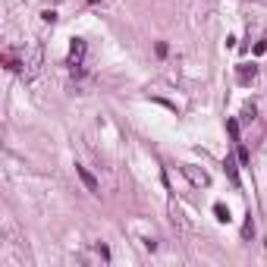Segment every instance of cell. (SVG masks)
<instances>
[{
    "mask_svg": "<svg viewBox=\"0 0 267 267\" xmlns=\"http://www.w3.org/2000/svg\"><path fill=\"white\" fill-rule=\"evenodd\" d=\"M76 173H79V179H82V183H85V189H88V192H94V195H98V192H101V186H98V179H94V176L88 173V170H85V167H82V163H76Z\"/></svg>",
    "mask_w": 267,
    "mask_h": 267,
    "instance_id": "cell-2",
    "label": "cell"
},
{
    "mask_svg": "<svg viewBox=\"0 0 267 267\" xmlns=\"http://www.w3.org/2000/svg\"><path fill=\"white\" fill-rule=\"evenodd\" d=\"M255 114H258V110H255V104H245V107H242V119H245V123H252V119H255Z\"/></svg>",
    "mask_w": 267,
    "mask_h": 267,
    "instance_id": "cell-7",
    "label": "cell"
},
{
    "mask_svg": "<svg viewBox=\"0 0 267 267\" xmlns=\"http://www.w3.org/2000/svg\"><path fill=\"white\" fill-rule=\"evenodd\" d=\"M82 57H85V41H82V38H73V47H70V66H82Z\"/></svg>",
    "mask_w": 267,
    "mask_h": 267,
    "instance_id": "cell-4",
    "label": "cell"
},
{
    "mask_svg": "<svg viewBox=\"0 0 267 267\" xmlns=\"http://www.w3.org/2000/svg\"><path fill=\"white\" fill-rule=\"evenodd\" d=\"M214 214H217V220H229V211L223 204H214Z\"/></svg>",
    "mask_w": 267,
    "mask_h": 267,
    "instance_id": "cell-8",
    "label": "cell"
},
{
    "mask_svg": "<svg viewBox=\"0 0 267 267\" xmlns=\"http://www.w3.org/2000/svg\"><path fill=\"white\" fill-rule=\"evenodd\" d=\"M255 76H258V66H248V63H239V66H236V79L242 82V85H248Z\"/></svg>",
    "mask_w": 267,
    "mask_h": 267,
    "instance_id": "cell-5",
    "label": "cell"
},
{
    "mask_svg": "<svg viewBox=\"0 0 267 267\" xmlns=\"http://www.w3.org/2000/svg\"><path fill=\"white\" fill-rule=\"evenodd\" d=\"M227 132L232 135V142H239V123L236 119H227Z\"/></svg>",
    "mask_w": 267,
    "mask_h": 267,
    "instance_id": "cell-6",
    "label": "cell"
},
{
    "mask_svg": "<svg viewBox=\"0 0 267 267\" xmlns=\"http://www.w3.org/2000/svg\"><path fill=\"white\" fill-rule=\"evenodd\" d=\"M41 19H44V22H54L57 13H54V10H44V13H41Z\"/></svg>",
    "mask_w": 267,
    "mask_h": 267,
    "instance_id": "cell-9",
    "label": "cell"
},
{
    "mask_svg": "<svg viewBox=\"0 0 267 267\" xmlns=\"http://www.w3.org/2000/svg\"><path fill=\"white\" fill-rule=\"evenodd\" d=\"M236 154H239V160H242V163H248V151L242 148V145H239V151H236Z\"/></svg>",
    "mask_w": 267,
    "mask_h": 267,
    "instance_id": "cell-10",
    "label": "cell"
},
{
    "mask_svg": "<svg viewBox=\"0 0 267 267\" xmlns=\"http://www.w3.org/2000/svg\"><path fill=\"white\" fill-rule=\"evenodd\" d=\"M223 170H227V176H229V183L232 186H242V179H239V167H236V157H232V154H227V160H223Z\"/></svg>",
    "mask_w": 267,
    "mask_h": 267,
    "instance_id": "cell-3",
    "label": "cell"
},
{
    "mask_svg": "<svg viewBox=\"0 0 267 267\" xmlns=\"http://www.w3.org/2000/svg\"><path fill=\"white\" fill-rule=\"evenodd\" d=\"M88 3H91V6H94V3H104V0H88Z\"/></svg>",
    "mask_w": 267,
    "mask_h": 267,
    "instance_id": "cell-11",
    "label": "cell"
},
{
    "mask_svg": "<svg viewBox=\"0 0 267 267\" xmlns=\"http://www.w3.org/2000/svg\"><path fill=\"white\" fill-rule=\"evenodd\" d=\"M183 173L189 176V183H192V186H208V183H211V179H208V173H204V170H198V167H189V163L183 167Z\"/></svg>",
    "mask_w": 267,
    "mask_h": 267,
    "instance_id": "cell-1",
    "label": "cell"
}]
</instances>
